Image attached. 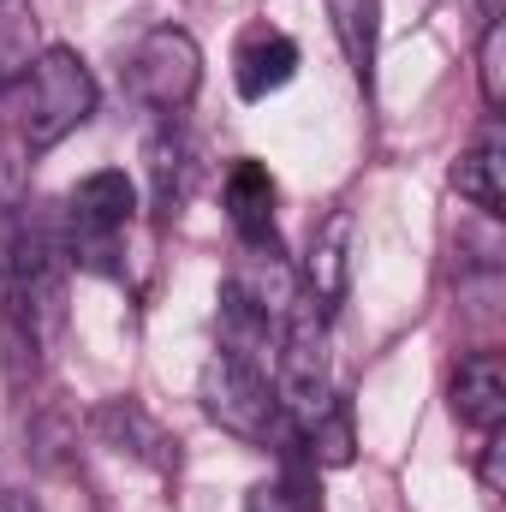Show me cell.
I'll use <instances>...</instances> for the list:
<instances>
[{
    "label": "cell",
    "instance_id": "obj_5",
    "mask_svg": "<svg viewBox=\"0 0 506 512\" xmlns=\"http://www.w3.org/2000/svg\"><path fill=\"white\" fill-rule=\"evenodd\" d=\"M90 435L108 447V453H120L131 465H143V471H155V477H173L179 471V435L143 405V399H102L96 411H90Z\"/></svg>",
    "mask_w": 506,
    "mask_h": 512
},
{
    "label": "cell",
    "instance_id": "obj_12",
    "mask_svg": "<svg viewBox=\"0 0 506 512\" xmlns=\"http://www.w3.org/2000/svg\"><path fill=\"white\" fill-rule=\"evenodd\" d=\"M298 435V447H304V459L316 465V471H346L352 459H358V423H352V399H328L304 429H292Z\"/></svg>",
    "mask_w": 506,
    "mask_h": 512
},
{
    "label": "cell",
    "instance_id": "obj_9",
    "mask_svg": "<svg viewBox=\"0 0 506 512\" xmlns=\"http://www.w3.org/2000/svg\"><path fill=\"white\" fill-rule=\"evenodd\" d=\"M292 78H298V42H292L286 30L256 24V30L239 36V48H233V84H239L245 102H268V96L286 90Z\"/></svg>",
    "mask_w": 506,
    "mask_h": 512
},
{
    "label": "cell",
    "instance_id": "obj_15",
    "mask_svg": "<svg viewBox=\"0 0 506 512\" xmlns=\"http://www.w3.org/2000/svg\"><path fill=\"white\" fill-rule=\"evenodd\" d=\"M477 84H483V102L501 114L506 108V24L489 18L483 30V48H477Z\"/></svg>",
    "mask_w": 506,
    "mask_h": 512
},
{
    "label": "cell",
    "instance_id": "obj_17",
    "mask_svg": "<svg viewBox=\"0 0 506 512\" xmlns=\"http://www.w3.org/2000/svg\"><path fill=\"white\" fill-rule=\"evenodd\" d=\"M501 453H506L501 429H495V435H483V465H477V477H483V489H489V495H501Z\"/></svg>",
    "mask_w": 506,
    "mask_h": 512
},
{
    "label": "cell",
    "instance_id": "obj_14",
    "mask_svg": "<svg viewBox=\"0 0 506 512\" xmlns=\"http://www.w3.org/2000/svg\"><path fill=\"white\" fill-rule=\"evenodd\" d=\"M376 12L381 0H328V18H334V30H340V48H346V60H352V72L370 84V72H376Z\"/></svg>",
    "mask_w": 506,
    "mask_h": 512
},
{
    "label": "cell",
    "instance_id": "obj_7",
    "mask_svg": "<svg viewBox=\"0 0 506 512\" xmlns=\"http://www.w3.org/2000/svg\"><path fill=\"white\" fill-rule=\"evenodd\" d=\"M227 221L239 233V251H280V233H274V209H280V185L262 161H233L227 167Z\"/></svg>",
    "mask_w": 506,
    "mask_h": 512
},
{
    "label": "cell",
    "instance_id": "obj_4",
    "mask_svg": "<svg viewBox=\"0 0 506 512\" xmlns=\"http://www.w3.org/2000/svg\"><path fill=\"white\" fill-rule=\"evenodd\" d=\"M126 90L137 108H149L161 120L185 114L197 102V90H203V48H197V36L179 30V24L143 30L126 54Z\"/></svg>",
    "mask_w": 506,
    "mask_h": 512
},
{
    "label": "cell",
    "instance_id": "obj_13",
    "mask_svg": "<svg viewBox=\"0 0 506 512\" xmlns=\"http://www.w3.org/2000/svg\"><path fill=\"white\" fill-rule=\"evenodd\" d=\"M42 36H36V12L24 0H0V90H18L24 72L36 66Z\"/></svg>",
    "mask_w": 506,
    "mask_h": 512
},
{
    "label": "cell",
    "instance_id": "obj_2",
    "mask_svg": "<svg viewBox=\"0 0 506 512\" xmlns=\"http://www.w3.org/2000/svg\"><path fill=\"white\" fill-rule=\"evenodd\" d=\"M137 221V185H131L120 167H102L90 179L72 185L66 197V215H60V245L66 262L84 268V274H102V280H120L126 274V227Z\"/></svg>",
    "mask_w": 506,
    "mask_h": 512
},
{
    "label": "cell",
    "instance_id": "obj_8",
    "mask_svg": "<svg viewBox=\"0 0 506 512\" xmlns=\"http://www.w3.org/2000/svg\"><path fill=\"white\" fill-rule=\"evenodd\" d=\"M447 405L465 429L477 435H495L506 423V358L501 352H471L459 358L453 382H447Z\"/></svg>",
    "mask_w": 506,
    "mask_h": 512
},
{
    "label": "cell",
    "instance_id": "obj_10",
    "mask_svg": "<svg viewBox=\"0 0 506 512\" xmlns=\"http://www.w3.org/2000/svg\"><path fill=\"white\" fill-rule=\"evenodd\" d=\"M352 233H358L352 209H334V215L310 233V251H304V268H298V286H304L322 310H334V304L346 298V286H352Z\"/></svg>",
    "mask_w": 506,
    "mask_h": 512
},
{
    "label": "cell",
    "instance_id": "obj_11",
    "mask_svg": "<svg viewBox=\"0 0 506 512\" xmlns=\"http://www.w3.org/2000/svg\"><path fill=\"white\" fill-rule=\"evenodd\" d=\"M453 191H459L477 215H489V221H501L506 215V149H501V131H483V137L459 155V167H453Z\"/></svg>",
    "mask_w": 506,
    "mask_h": 512
},
{
    "label": "cell",
    "instance_id": "obj_1",
    "mask_svg": "<svg viewBox=\"0 0 506 512\" xmlns=\"http://www.w3.org/2000/svg\"><path fill=\"white\" fill-rule=\"evenodd\" d=\"M96 102H102V84L84 66V54L60 48V42L42 48L36 66L18 84V143L30 155H48L54 143H66L78 126H90Z\"/></svg>",
    "mask_w": 506,
    "mask_h": 512
},
{
    "label": "cell",
    "instance_id": "obj_16",
    "mask_svg": "<svg viewBox=\"0 0 506 512\" xmlns=\"http://www.w3.org/2000/svg\"><path fill=\"white\" fill-rule=\"evenodd\" d=\"M24 209H30V197H24V173H18L12 155H0V251H6V239L18 233Z\"/></svg>",
    "mask_w": 506,
    "mask_h": 512
},
{
    "label": "cell",
    "instance_id": "obj_3",
    "mask_svg": "<svg viewBox=\"0 0 506 512\" xmlns=\"http://www.w3.org/2000/svg\"><path fill=\"white\" fill-rule=\"evenodd\" d=\"M197 405L221 435H233L245 447H262V453L292 435V423L280 411V393H274V370H262L251 358H233L221 346L209 352V364L197 376Z\"/></svg>",
    "mask_w": 506,
    "mask_h": 512
},
{
    "label": "cell",
    "instance_id": "obj_6",
    "mask_svg": "<svg viewBox=\"0 0 506 512\" xmlns=\"http://www.w3.org/2000/svg\"><path fill=\"white\" fill-rule=\"evenodd\" d=\"M143 173H149V209H155L161 221L191 203L197 173H203V155H197V137L179 126V114L161 120V126L143 137Z\"/></svg>",
    "mask_w": 506,
    "mask_h": 512
},
{
    "label": "cell",
    "instance_id": "obj_18",
    "mask_svg": "<svg viewBox=\"0 0 506 512\" xmlns=\"http://www.w3.org/2000/svg\"><path fill=\"white\" fill-rule=\"evenodd\" d=\"M0 512H42V507H36L30 495H6V489H0Z\"/></svg>",
    "mask_w": 506,
    "mask_h": 512
}]
</instances>
